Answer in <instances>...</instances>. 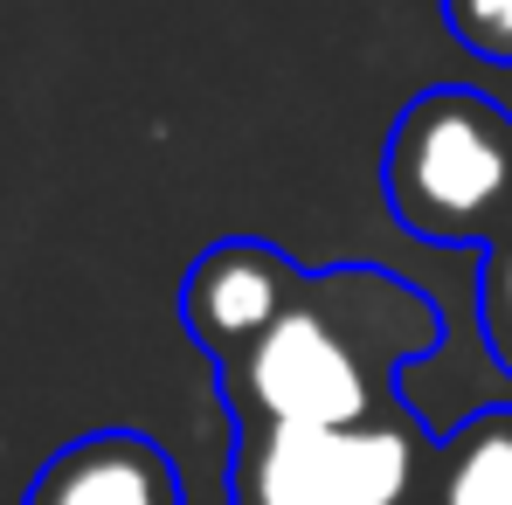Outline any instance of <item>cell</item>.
<instances>
[{
    "label": "cell",
    "instance_id": "obj_1",
    "mask_svg": "<svg viewBox=\"0 0 512 505\" xmlns=\"http://www.w3.org/2000/svg\"><path fill=\"white\" fill-rule=\"evenodd\" d=\"M436 305L416 284L340 263L291 291L277 326L256 339L243 360L215 367L222 402L236 429H340V422L395 416V374L436 346Z\"/></svg>",
    "mask_w": 512,
    "mask_h": 505
},
{
    "label": "cell",
    "instance_id": "obj_2",
    "mask_svg": "<svg viewBox=\"0 0 512 505\" xmlns=\"http://www.w3.org/2000/svg\"><path fill=\"white\" fill-rule=\"evenodd\" d=\"M381 201L423 243L492 250L512 229V111L464 84L409 97L381 146Z\"/></svg>",
    "mask_w": 512,
    "mask_h": 505
},
{
    "label": "cell",
    "instance_id": "obj_3",
    "mask_svg": "<svg viewBox=\"0 0 512 505\" xmlns=\"http://www.w3.org/2000/svg\"><path fill=\"white\" fill-rule=\"evenodd\" d=\"M436 443L409 409L340 429H236L229 499L236 505H429Z\"/></svg>",
    "mask_w": 512,
    "mask_h": 505
},
{
    "label": "cell",
    "instance_id": "obj_4",
    "mask_svg": "<svg viewBox=\"0 0 512 505\" xmlns=\"http://www.w3.org/2000/svg\"><path fill=\"white\" fill-rule=\"evenodd\" d=\"M298 284H305V270L277 243L229 236V243L194 256V270L180 284V326L194 333V346L215 367H229V360H243L256 339L277 326V312L291 305Z\"/></svg>",
    "mask_w": 512,
    "mask_h": 505
},
{
    "label": "cell",
    "instance_id": "obj_5",
    "mask_svg": "<svg viewBox=\"0 0 512 505\" xmlns=\"http://www.w3.org/2000/svg\"><path fill=\"white\" fill-rule=\"evenodd\" d=\"M21 505H187L180 499V471L173 457L139 436V429H90L77 443H63Z\"/></svg>",
    "mask_w": 512,
    "mask_h": 505
},
{
    "label": "cell",
    "instance_id": "obj_6",
    "mask_svg": "<svg viewBox=\"0 0 512 505\" xmlns=\"http://www.w3.org/2000/svg\"><path fill=\"white\" fill-rule=\"evenodd\" d=\"M429 505H512V409H478L436 443Z\"/></svg>",
    "mask_w": 512,
    "mask_h": 505
},
{
    "label": "cell",
    "instance_id": "obj_7",
    "mask_svg": "<svg viewBox=\"0 0 512 505\" xmlns=\"http://www.w3.org/2000/svg\"><path fill=\"white\" fill-rule=\"evenodd\" d=\"M443 28L457 35L464 56L512 63V0H443Z\"/></svg>",
    "mask_w": 512,
    "mask_h": 505
},
{
    "label": "cell",
    "instance_id": "obj_8",
    "mask_svg": "<svg viewBox=\"0 0 512 505\" xmlns=\"http://www.w3.org/2000/svg\"><path fill=\"white\" fill-rule=\"evenodd\" d=\"M478 326H485L492 360L512 374V229L485 250V270H478Z\"/></svg>",
    "mask_w": 512,
    "mask_h": 505
}]
</instances>
